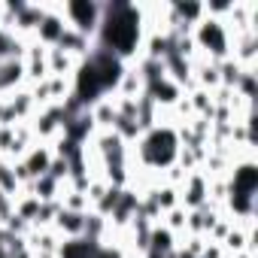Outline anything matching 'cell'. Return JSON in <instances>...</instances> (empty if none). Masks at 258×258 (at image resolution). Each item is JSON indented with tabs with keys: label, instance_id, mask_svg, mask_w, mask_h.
<instances>
[{
	"label": "cell",
	"instance_id": "obj_3",
	"mask_svg": "<svg viewBox=\"0 0 258 258\" xmlns=\"http://www.w3.org/2000/svg\"><path fill=\"white\" fill-rule=\"evenodd\" d=\"M64 19H61V13H58V4L55 7H46V13H43V19H40V28H37V34H34V43H40L43 49H55L58 46V40H61V34H64Z\"/></svg>",
	"mask_w": 258,
	"mask_h": 258
},
{
	"label": "cell",
	"instance_id": "obj_10",
	"mask_svg": "<svg viewBox=\"0 0 258 258\" xmlns=\"http://www.w3.org/2000/svg\"><path fill=\"white\" fill-rule=\"evenodd\" d=\"M161 225H164L167 231H173L176 237L188 234V231H185V225H188V210H182V207H173V210H167V213L161 216Z\"/></svg>",
	"mask_w": 258,
	"mask_h": 258
},
{
	"label": "cell",
	"instance_id": "obj_6",
	"mask_svg": "<svg viewBox=\"0 0 258 258\" xmlns=\"http://www.w3.org/2000/svg\"><path fill=\"white\" fill-rule=\"evenodd\" d=\"M143 91H146L143 76L137 73V67H134V64H127V67L121 70V76H118V82H115L112 94H115V97H124V100H140V97H143Z\"/></svg>",
	"mask_w": 258,
	"mask_h": 258
},
{
	"label": "cell",
	"instance_id": "obj_7",
	"mask_svg": "<svg viewBox=\"0 0 258 258\" xmlns=\"http://www.w3.org/2000/svg\"><path fill=\"white\" fill-rule=\"evenodd\" d=\"M82 228H85V213H73V210H58L55 222H52V231L61 234V240H76L82 237Z\"/></svg>",
	"mask_w": 258,
	"mask_h": 258
},
{
	"label": "cell",
	"instance_id": "obj_4",
	"mask_svg": "<svg viewBox=\"0 0 258 258\" xmlns=\"http://www.w3.org/2000/svg\"><path fill=\"white\" fill-rule=\"evenodd\" d=\"M55 158V152H52V146L49 143H34L19 161L25 164V170H28V176L31 179H40V176H46V170H49V161Z\"/></svg>",
	"mask_w": 258,
	"mask_h": 258
},
{
	"label": "cell",
	"instance_id": "obj_9",
	"mask_svg": "<svg viewBox=\"0 0 258 258\" xmlns=\"http://www.w3.org/2000/svg\"><path fill=\"white\" fill-rule=\"evenodd\" d=\"M179 246V240H176V234L173 231H167L161 222L158 225H152V231H149V249H158V252H173Z\"/></svg>",
	"mask_w": 258,
	"mask_h": 258
},
{
	"label": "cell",
	"instance_id": "obj_11",
	"mask_svg": "<svg viewBox=\"0 0 258 258\" xmlns=\"http://www.w3.org/2000/svg\"><path fill=\"white\" fill-rule=\"evenodd\" d=\"M52 179H58V182H67V176H70V161H64V158H52L49 161V170H46Z\"/></svg>",
	"mask_w": 258,
	"mask_h": 258
},
{
	"label": "cell",
	"instance_id": "obj_1",
	"mask_svg": "<svg viewBox=\"0 0 258 258\" xmlns=\"http://www.w3.org/2000/svg\"><path fill=\"white\" fill-rule=\"evenodd\" d=\"M58 13H61L67 28L94 40L100 19H103V4H94V0H67V4H58Z\"/></svg>",
	"mask_w": 258,
	"mask_h": 258
},
{
	"label": "cell",
	"instance_id": "obj_2",
	"mask_svg": "<svg viewBox=\"0 0 258 258\" xmlns=\"http://www.w3.org/2000/svg\"><path fill=\"white\" fill-rule=\"evenodd\" d=\"M207 191H210V176L198 167L185 176V182L179 185V207L182 210H198L207 204Z\"/></svg>",
	"mask_w": 258,
	"mask_h": 258
},
{
	"label": "cell",
	"instance_id": "obj_12",
	"mask_svg": "<svg viewBox=\"0 0 258 258\" xmlns=\"http://www.w3.org/2000/svg\"><path fill=\"white\" fill-rule=\"evenodd\" d=\"M201 258H228V255H225V249L219 243H207L204 252H201Z\"/></svg>",
	"mask_w": 258,
	"mask_h": 258
},
{
	"label": "cell",
	"instance_id": "obj_5",
	"mask_svg": "<svg viewBox=\"0 0 258 258\" xmlns=\"http://www.w3.org/2000/svg\"><path fill=\"white\" fill-rule=\"evenodd\" d=\"M22 85H25V61L22 58L0 61V97H10Z\"/></svg>",
	"mask_w": 258,
	"mask_h": 258
},
{
	"label": "cell",
	"instance_id": "obj_8",
	"mask_svg": "<svg viewBox=\"0 0 258 258\" xmlns=\"http://www.w3.org/2000/svg\"><path fill=\"white\" fill-rule=\"evenodd\" d=\"M46 64H49V76H73L79 61L61 49H46Z\"/></svg>",
	"mask_w": 258,
	"mask_h": 258
}]
</instances>
